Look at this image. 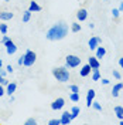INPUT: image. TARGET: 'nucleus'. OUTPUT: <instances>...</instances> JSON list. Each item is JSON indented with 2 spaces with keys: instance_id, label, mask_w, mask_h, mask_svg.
Segmentation results:
<instances>
[{
  "instance_id": "f257e3e1",
  "label": "nucleus",
  "mask_w": 123,
  "mask_h": 125,
  "mask_svg": "<svg viewBox=\"0 0 123 125\" xmlns=\"http://www.w3.org/2000/svg\"><path fill=\"white\" fill-rule=\"evenodd\" d=\"M68 31H69L68 24L64 23V21H58V23L53 24L45 31V39L50 40V41H60V40H64L68 36Z\"/></svg>"
},
{
  "instance_id": "f03ea898",
  "label": "nucleus",
  "mask_w": 123,
  "mask_h": 125,
  "mask_svg": "<svg viewBox=\"0 0 123 125\" xmlns=\"http://www.w3.org/2000/svg\"><path fill=\"white\" fill-rule=\"evenodd\" d=\"M53 75H54V78L58 81V83H68L69 78H71V74H69V68H67L65 65L64 67H55V68H53Z\"/></svg>"
},
{
  "instance_id": "7ed1b4c3",
  "label": "nucleus",
  "mask_w": 123,
  "mask_h": 125,
  "mask_svg": "<svg viewBox=\"0 0 123 125\" xmlns=\"http://www.w3.org/2000/svg\"><path fill=\"white\" fill-rule=\"evenodd\" d=\"M37 60V54L33 50H27L23 54V65L24 67H33Z\"/></svg>"
},
{
  "instance_id": "20e7f679",
  "label": "nucleus",
  "mask_w": 123,
  "mask_h": 125,
  "mask_svg": "<svg viewBox=\"0 0 123 125\" xmlns=\"http://www.w3.org/2000/svg\"><path fill=\"white\" fill-rule=\"evenodd\" d=\"M81 65V58L75 54H68L65 57V67L67 68H77Z\"/></svg>"
},
{
  "instance_id": "39448f33",
  "label": "nucleus",
  "mask_w": 123,
  "mask_h": 125,
  "mask_svg": "<svg viewBox=\"0 0 123 125\" xmlns=\"http://www.w3.org/2000/svg\"><path fill=\"white\" fill-rule=\"evenodd\" d=\"M4 47H6V53H7L9 55H13V54L17 53V46H16V43L11 39L7 40V41L4 43Z\"/></svg>"
},
{
  "instance_id": "423d86ee",
  "label": "nucleus",
  "mask_w": 123,
  "mask_h": 125,
  "mask_svg": "<svg viewBox=\"0 0 123 125\" xmlns=\"http://www.w3.org/2000/svg\"><path fill=\"white\" fill-rule=\"evenodd\" d=\"M99 44H102V39H100L99 36H92V37L89 39V41H88V47H89L92 51H95L96 47L99 46Z\"/></svg>"
},
{
  "instance_id": "0eeeda50",
  "label": "nucleus",
  "mask_w": 123,
  "mask_h": 125,
  "mask_svg": "<svg viewBox=\"0 0 123 125\" xmlns=\"http://www.w3.org/2000/svg\"><path fill=\"white\" fill-rule=\"evenodd\" d=\"M64 105H65V100L64 98H57L55 101L51 102V109H54V111H60V109L64 108Z\"/></svg>"
},
{
  "instance_id": "6e6552de",
  "label": "nucleus",
  "mask_w": 123,
  "mask_h": 125,
  "mask_svg": "<svg viewBox=\"0 0 123 125\" xmlns=\"http://www.w3.org/2000/svg\"><path fill=\"white\" fill-rule=\"evenodd\" d=\"M60 121H61L62 125H68L71 121H72V117H71V112L69 111H64L61 114V118H60Z\"/></svg>"
},
{
  "instance_id": "1a4fd4ad",
  "label": "nucleus",
  "mask_w": 123,
  "mask_h": 125,
  "mask_svg": "<svg viewBox=\"0 0 123 125\" xmlns=\"http://www.w3.org/2000/svg\"><path fill=\"white\" fill-rule=\"evenodd\" d=\"M88 64L91 65V68H92V70L100 68V61H99V58H96L95 55H92V57H89V58H88Z\"/></svg>"
},
{
  "instance_id": "9d476101",
  "label": "nucleus",
  "mask_w": 123,
  "mask_h": 125,
  "mask_svg": "<svg viewBox=\"0 0 123 125\" xmlns=\"http://www.w3.org/2000/svg\"><path fill=\"white\" fill-rule=\"evenodd\" d=\"M91 73H92L91 65L89 64H85V65L81 67V70H79V75L81 77H88V75H91Z\"/></svg>"
},
{
  "instance_id": "9b49d317",
  "label": "nucleus",
  "mask_w": 123,
  "mask_h": 125,
  "mask_svg": "<svg viewBox=\"0 0 123 125\" xmlns=\"http://www.w3.org/2000/svg\"><path fill=\"white\" fill-rule=\"evenodd\" d=\"M95 95H96V93H95V90H92V88L86 93V107H91L92 105L93 100H95Z\"/></svg>"
},
{
  "instance_id": "f8f14e48",
  "label": "nucleus",
  "mask_w": 123,
  "mask_h": 125,
  "mask_svg": "<svg viewBox=\"0 0 123 125\" xmlns=\"http://www.w3.org/2000/svg\"><path fill=\"white\" fill-rule=\"evenodd\" d=\"M77 19L78 21H85L88 19V10L86 9H79L77 11Z\"/></svg>"
},
{
  "instance_id": "ddd939ff",
  "label": "nucleus",
  "mask_w": 123,
  "mask_h": 125,
  "mask_svg": "<svg viewBox=\"0 0 123 125\" xmlns=\"http://www.w3.org/2000/svg\"><path fill=\"white\" fill-rule=\"evenodd\" d=\"M122 90H123V83H117V84H115L113 88H112V97H113V98L119 97V94H120Z\"/></svg>"
},
{
  "instance_id": "4468645a",
  "label": "nucleus",
  "mask_w": 123,
  "mask_h": 125,
  "mask_svg": "<svg viewBox=\"0 0 123 125\" xmlns=\"http://www.w3.org/2000/svg\"><path fill=\"white\" fill-rule=\"evenodd\" d=\"M105 55H106V48H105V47H102L99 44V46L96 47V50H95V57L100 60V58H103Z\"/></svg>"
},
{
  "instance_id": "2eb2a0df",
  "label": "nucleus",
  "mask_w": 123,
  "mask_h": 125,
  "mask_svg": "<svg viewBox=\"0 0 123 125\" xmlns=\"http://www.w3.org/2000/svg\"><path fill=\"white\" fill-rule=\"evenodd\" d=\"M16 90H17V84L16 83H9L7 85H6V94H7L9 97L13 95L16 93Z\"/></svg>"
},
{
  "instance_id": "dca6fc26",
  "label": "nucleus",
  "mask_w": 123,
  "mask_h": 125,
  "mask_svg": "<svg viewBox=\"0 0 123 125\" xmlns=\"http://www.w3.org/2000/svg\"><path fill=\"white\" fill-rule=\"evenodd\" d=\"M14 17V14L11 11H0V20L1 21H9Z\"/></svg>"
},
{
  "instance_id": "f3484780",
  "label": "nucleus",
  "mask_w": 123,
  "mask_h": 125,
  "mask_svg": "<svg viewBox=\"0 0 123 125\" xmlns=\"http://www.w3.org/2000/svg\"><path fill=\"white\" fill-rule=\"evenodd\" d=\"M28 10H30L31 13H38V11H41V10H43V7L40 6L37 1H31L30 6H28Z\"/></svg>"
},
{
  "instance_id": "a211bd4d",
  "label": "nucleus",
  "mask_w": 123,
  "mask_h": 125,
  "mask_svg": "<svg viewBox=\"0 0 123 125\" xmlns=\"http://www.w3.org/2000/svg\"><path fill=\"white\" fill-rule=\"evenodd\" d=\"M69 112H71V117H72V119H75V118L79 115V112H81V108H79L78 105H74V107L71 108V111H69Z\"/></svg>"
},
{
  "instance_id": "6ab92c4d",
  "label": "nucleus",
  "mask_w": 123,
  "mask_h": 125,
  "mask_svg": "<svg viewBox=\"0 0 123 125\" xmlns=\"http://www.w3.org/2000/svg\"><path fill=\"white\" fill-rule=\"evenodd\" d=\"M113 111H115L116 117L119 118V119H123V107L122 105H116L115 108H113Z\"/></svg>"
},
{
  "instance_id": "aec40b11",
  "label": "nucleus",
  "mask_w": 123,
  "mask_h": 125,
  "mask_svg": "<svg viewBox=\"0 0 123 125\" xmlns=\"http://www.w3.org/2000/svg\"><path fill=\"white\" fill-rule=\"evenodd\" d=\"M92 81H99L100 80V71L99 68H96V70H92Z\"/></svg>"
},
{
  "instance_id": "412c9836",
  "label": "nucleus",
  "mask_w": 123,
  "mask_h": 125,
  "mask_svg": "<svg viewBox=\"0 0 123 125\" xmlns=\"http://www.w3.org/2000/svg\"><path fill=\"white\" fill-rule=\"evenodd\" d=\"M71 31H72V33H79V31H81V24L79 23H71Z\"/></svg>"
},
{
  "instance_id": "4be33fe9",
  "label": "nucleus",
  "mask_w": 123,
  "mask_h": 125,
  "mask_svg": "<svg viewBox=\"0 0 123 125\" xmlns=\"http://www.w3.org/2000/svg\"><path fill=\"white\" fill-rule=\"evenodd\" d=\"M31 19V11L30 10H26L23 13V23H27V21H30Z\"/></svg>"
},
{
  "instance_id": "5701e85b",
  "label": "nucleus",
  "mask_w": 123,
  "mask_h": 125,
  "mask_svg": "<svg viewBox=\"0 0 123 125\" xmlns=\"http://www.w3.org/2000/svg\"><path fill=\"white\" fill-rule=\"evenodd\" d=\"M69 100L72 102H79V93H71L69 94Z\"/></svg>"
},
{
  "instance_id": "b1692460",
  "label": "nucleus",
  "mask_w": 123,
  "mask_h": 125,
  "mask_svg": "<svg viewBox=\"0 0 123 125\" xmlns=\"http://www.w3.org/2000/svg\"><path fill=\"white\" fill-rule=\"evenodd\" d=\"M7 31H9V26L6 23H0V33L4 36V34H7Z\"/></svg>"
},
{
  "instance_id": "393cba45",
  "label": "nucleus",
  "mask_w": 123,
  "mask_h": 125,
  "mask_svg": "<svg viewBox=\"0 0 123 125\" xmlns=\"http://www.w3.org/2000/svg\"><path fill=\"white\" fill-rule=\"evenodd\" d=\"M91 107H92L95 111H102V105H100L98 101H95V100H93V102H92V105H91Z\"/></svg>"
},
{
  "instance_id": "a878e982",
  "label": "nucleus",
  "mask_w": 123,
  "mask_h": 125,
  "mask_svg": "<svg viewBox=\"0 0 123 125\" xmlns=\"http://www.w3.org/2000/svg\"><path fill=\"white\" fill-rule=\"evenodd\" d=\"M60 124H61L60 118H54V119H50L48 121V125H60Z\"/></svg>"
},
{
  "instance_id": "bb28decb",
  "label": "nucleus",
  "mask_w": 123,
  "mask_h": 125,
  "mask_svg": "<svg viewBox=\"0 0 123 125\" xmlns=\"http://www.w3.org/2000/svg\"><path fill=\"white\" fill-rule=\"evenodd\" d=\"M69 91H71V93H79V87L75 85V84H71V85H69Z\"/></svg>"
},
{
  "instance_id": "cd10ccee",
  "label": "nucleus",
  "mask_w": 123,
  "mask_h": 125,
  "mask_svg": "<svg viewBox=\"0 0 123 125\" xmlns=\"http://www.w3.org/2000/svg\"><path fill=\"white\" fill-rule=\"evenodd\" d=\"M37 124V119L35 118H28V119H26V125H35Z\"/></svg>"
},
{
  "instance_id": "c85d7f7f",
  "label": "nucleus",
  "mask_w": 123,
  "mask_h": 125,
  "mask_svg": "<svg viewBox=\"0 0 123 125\" xmlns=\"http://www.w3.org/2000/svg\"><path fill=\"white\" fill-rule=\"evenodd\" d=\"M112 16H113V19H119V16H120L119 9H113V10H112Z\"/></svg>"
},
{
  "instance_id": "c756f323",
  "label": "nucleus",
  "mask_w": 123,
  "mask_h": 125,
  "mask_svg": "<svg viewBox=\"0 0 123 125\" xmlns=\"http://www.w3.org/2000/svg\"><path fill=\"white\" fill-rule=\"evenodd\" d=\"M112 74H113V77H115L116 80H120V78H122V74H120L117 70H113V73H112Z\"/></svg>"
},
{
  "instance_id": "7c9ffc66",
  "label": "nucleus",
  "mask_w": 123,
  "mask_h": 125,
  "mask_svg": "<svg viewBox=\"0 0 123 125\" xmlns=\"http://www.w3.org/2000/svg\"><path fill=\"white\" fill-rule=\"evenodd\" d=\"M4 94H6V87H3L1 84H0V98H1Z\"/></svg>"
},
{
  "instance_id": "2f4dec72",
  "label": "nucleus",
  "mask_w": 123,
  "mask_h": 125,
  "mask_svg": "<svg viewBox=\"0 0 123 125\" xmlns=\"http://www.w3.org/2000/svg\"><path fill=\"white\" fill-rule=\"evenodd\" d=\"M7 40H10V37H9V36H6V34H4V36H3V39L0 40V43H1V44H4V43H6Z\"/></svg>"
},
{
  "instance_id": "473e14b6",
  "label": "nucleus",
  "mask_w": 123,
  "mask_h": 125,
  "mask_svg": "<svg viewBox=\"0 0 123 125\" xmlns=\"http://www.w3.org/2000/svg\"><path fill=\"white\" fill-rule=\"evenodd\" d=\"M6 74H7V70H3V67L0 68V75L1 77H6Z\"/></svg>"
},
{
  "instance_id": "72a5a7b5",
  "label": "nucleus",
  "mask_w": 123,
  "mask_h": 125,
  "mask_svg": "<svg viewBox=\"0 0 123 125\" xmlns=\"http://www.w3.org/2000/svg\"><path fill=\"white\" fill-rule=\"evenodd\" d=\"M6 70H7L9 74H11V73H13V67H11V64H9L7 67H6Z\"/></svg>"
},
{
  "instance_id": "f704fd0d",
  "label": "nucleus",
  "mask_w": 123,
  "mask_h": 125,
  "mask_svg": "<svg viewBox=\"0 0 123 125\" xmlns=\"http://www.w3.org/2000/svg\"><path fill=\"white\" fill-rule=\"evenodd\" d=\"M109 83H110V81H109L108 78H102V84H103V85H108Z\"/></svg>"
},
{
  "instance_id": "c9c22d12",
  "label": "nucleus",
  "mask_w": 123,
  "mask_h": 125,
  "mask_svg": "<svg viewBox=\"0 0 123 125\" xmlns=\"http://www.w3.org/2000/svg\"><path fill=\"white\" fill-rule=\"evenodd\" d=\"M9 83H10V81H9L7 78H4V80H3V83H1V85H3V87H6V85L9 84Z\"/></svg>"
},
{
  "instance_id": "e433bc0d",
  "label": "nucleus",
  "mask_w": 123,
  "mask_h": 125,
  "mask_svg": "<svg viewBox=\"0 0 123 125\" xmlns=\"http://www.w3.org/2000/svg\"><path fill=\"white\" fill-rule=\"evenodd\" d=\"M17 64H18V65H23V55H21V57L17 60Z\"/></svg>"
},
{
  "instance_id": "4c0bfd02",
  "label": "nucleus",
  "mask_w": 123,
  "mask_h": 125,
  "mask_svg": "<svg viewBox=\"0 0 123 125\" xmlns=\"http://www.w3.org/2000/svg\"><path fill=\"white\" fill-rule=\"evenodd\" d=\"M119 67H120V68H123V57H120V58H119Z\"/></svg>"
},
{
  "instance_id": "58836bf2",
  "label": "nucleus",
  "mask_w": 123,
  "mask_h": 125,
  "mask_svg": "<svg viewBox=\"0 0 123 125\" xmlns=\"http://www.w3.org/2000/svg\"><path fill=\"white\" fill-rule=\"evenodd\" d=\"M117 9H119V11H120V13L123 11V1H120V4H119V7H117Z\"/></svg>"
},
{
  "instance_id": "ea45409f",
  "label": "nucleus",
  "mask_w": 123,
  "mask_h": 125,
  "mask_svg": "<svg viewBox=\"0 0 123 125\" xmlns=\"http://www.w3.org/2000/svg\"><path fill=\"white\" fill-rule=\"evenodd\" d=\"M88 27H89L91 30H93V29H95V24H93V23H89V24H88Z\"/></svg>"
},
{
  "instance_id": "a19ab883",
  "label": "nucleus",
  "mask_w": 123,
  "mask_h": 125,
  "mask_svg": "<svg viewBox=\"0 0 123 125\" xmlns=\"http://www.w3.org/2000/svg\"><path fill=\"white\" fill-rule=\"evenodd\" d=\"M14 100H16L14 97H13V95H10V102H14Z\"/></svg>"
},
{
  "instance_id": "79ce46f5",
  "label": "nucleus",
  "mask_w": 123,
  "mask_h": 125,
  "mask_svg": "<svg viewBox=\"0 0 123 125\" xmlns=\"http://www.w3.org/2000/svg\"><path fill=\"white\" fill-rule=\"evenodd\" d=\"M4 78H6V77H1V75H0V84L3 83V80H4Z\"/></svg>"
},
{
  "instance_id": "37998d69",
  "label": "nucleus",
  "mask_w": 123,
  "mask_h": 125,
  "mask_svg": "<svg viewBox=\"0 0 123 125\" xmlns=\"http://www.w3.org/2000/svg\"><path fill=\"white\" fill-rule=\"evenodd\" d=\"M1 67H3V60L0 58V68H1Z\"/></svg>"
},
{
  "instance_id": "c03bdc74",
  "label": "nucleus",
  "mask_w": 123,
  "mask_h": 125,
  "mask_svg": "<svg viewBox=\"0 0 123 125\" xmlns=\"http://www.w3.org/2000/svg\"><path fill=\"white\" fill-rule=\"evenodd\" d=\"M4 1H9V0H4Z\"/></svg>"
}]
</instances>
